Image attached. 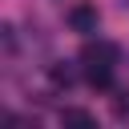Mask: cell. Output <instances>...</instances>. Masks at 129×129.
Instances as JSON below:
<instances>
[{"label":"cell","instance_id":"cell-6","mask_svg":"<svg viewBox=\"0 0 129 129\" xmlns=\"http://www.w3.org/2000/svg\"><path fill=\"white\" fill-rule=\"evenodd\" d=\"M117 4H121V8H129V0H117Z\"/></svg>","mask_w":129,"mask_h":129},{"label":"cell","instance_id":"cell-4","mask_svg":"<svg viewBox=\"0 0 129 129\" xmlns=\"http://www.w3.org/2000/svg\"><path fill=\"white\" fill-rule=\"evenodd\" d=\"M85 81H89L93 89H109V85H113V69H109V64H85Z\"/></svg>","mask_w":129,"mask_h":129},{"label":"cell","instance_id":"cell-1","mask_svg":"<svg viewBox=\"0 0 129 129\" xmlns=\"http://www.w3.org/2000/svg\"><path fill=\"white\" fill-rule=\"evenodd\" d=\"M121 60V48L113 44V40H89L85 48H81V64H117Z\"/></svg>","mask_w":129,"mask_h":129},{"label":"cell","instance_id":"cell-3","mask_svg":"<svg viewBox=\"0 0 129 129\" xmlns=\"http://www.w3.org/2000/svg\"><path fill=\"white\" fill-rule=\"evenodd\" d=\"M48 81H52L56 89H73V85H77V73H73L64 60H56V64H48Z\"/></svg>","mask_w":129,"mask_h":129},{"label":"cell","instance_id":"cell-2","mask_svg":"<svg viewBox=\"0 0 129 129\" xmlns=\"http://www.w3.org/2000/svg\"><path fill=\"white\" fill-rule=\"evenodd\" d=\"M64 20H69V28H73V32H85V36H89V32H97V24H101V12H97L93 4H73Z\"/></svg>","mask_w":129,"mask_h":129},{"label":"cell","instance_id":"cell-5","mask_svg":"<svg viewBox=\"0 0 129 129\" xmlns=\"http://www.w3.org/2000/svg\"><path fill=\"white\" fill-rule=\"evenodd\" d=\"M60 125H77V129H93V125H97V117H93L89 109H64V113H60Z\"/></svg>","mask_w":129,"mask_h":129}]
</instances>
